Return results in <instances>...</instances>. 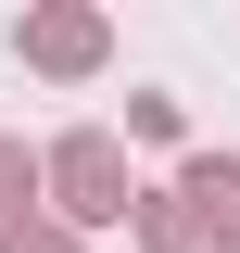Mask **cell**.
I'll use <instances>...</instances> for the list:
<instances>
[{
    "instance_id": "1",
    "label": "cell",
    "mask_w": 240,
    "mask_h": 253,
    "mask_svg": "<svg viewBox=\"0 0 240 253\" xmlns=\"http://www.w3.org/2000/svg\"><path fill=\"white\" fill-rule=\"evenodd\" d=\"M63 190H76V215H126V203H114V152H101V139H76V152H63Z\"/></svg>"
},
{
    "instance_id": "2",
    "label": "cell",
    "mask_w": 240,
    "mask_h": 253,
    "mask_svg": "<svg viewBox=\"0 0 240 253\" xmlns=\"http://www.w3.org/2000/svg\"><path fill=\"white\" fill-rule=\"evenodd\" d=\"M190 203H202L215 241H240V165H190Z\"/></svg>"
},
{
    "instance_id": "3",
    "label": "cell",
    "mask_w": 240,
    "mask_h": 253,
    "mask_svg": "<svg viewBox=\"0 0 240 253\" xmlns=\"http://www.w3.org/2000/svg\"><path fill=\"white\" fill-rule=\"evenodd\" d=\"M13 190H26V152H0V203H13Z\"/></svg>"
},
{
    "instance_id": "4",
    "label": "cell",
    "mask_w": 240,
    "mask_h": 253,
    "mask_svg": "<svg viewBox=\"0 0 240 253\" xmlns=\"http://www.w3.org/2000/svg\"><path fill=\"white\" fill-rule=\"evenodd\" d=\"M0 253H63V241H26V228H0Z\"/></svg>"
}]
</instances>
